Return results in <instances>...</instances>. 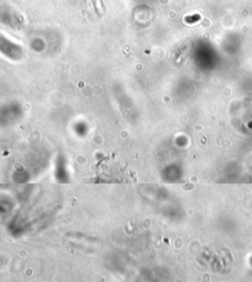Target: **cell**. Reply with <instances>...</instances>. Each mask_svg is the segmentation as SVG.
<instances>
[{"label": "cell", "instance_id": "cell-1", "mask_svg": "<svg viewBox=\"0 0 252 282\" xmlns=\"http://www.w3.org/2000/svg\"><path fill=\"white\" fill-rule=\"evenodd\" d=\"M95 5H96L98 13H101L104 11V6H103V4H101L100 0H95Z\"/></svg>", "mask_w": 252, "mask_h": 282}]
</instances>
